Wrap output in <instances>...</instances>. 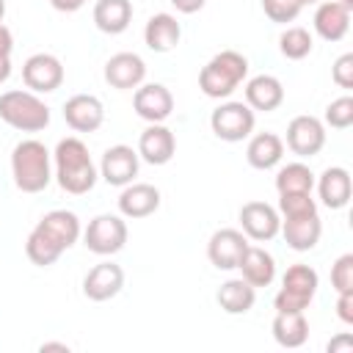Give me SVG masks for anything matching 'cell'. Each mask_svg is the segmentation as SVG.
Segmentation results:
<instances>
[{
	"label": "cell",
	"mask_w": 353,
	"mask_h": 353,
	"mask_svg": "<svg viewBox=\"0 0 353 353\" xmlns=\"http://www.w3.org/2000/svg\"><path fill=\"white\" fill-rule=\"evenodd\" d=\"M80 218L72 210H50L28 234L25 254L33 265L50 268L61 259L63 251H69L80 240Z\"/></svg>",
	"instance_id": "cell-1"
},
{
	"label": "cell",
	"mask_w": 353,
	"mask_h": 353,
	"mask_svg": "<svg viewBox=\"0 0 353 353\" xmlns=\"http://www.w3.org/2000/svg\"><path fill=\"white\" fill-rule=\"evenodd\" d=\"M52 165H55L52 176L58 179L61 190L72 196L88 193L99 179V171L88 154V146L80 138H61L52 152Z\"/></svg>",
	"instance_id": "cell-2"
},
{
	"label": "cell",
	"mask_w": 353,
	"mask_h": 353,
	"mask_svg": "<svg viewBox=\"0 0 353 353\" xmlns=\"http://www.w3.org/2000/svg\"><path fill=\"white\" fill-rule=\"evenodd\" d=\"M11 176L22 193H41L52 182V154L36 141L25 138L11 149Z\"/></svg>",
	"instance_id": "cell-3"
},
{
	"label": "cell",
	"mask_w": 353,
	"mask_h": 353,
	"mask_svg": "<svg viewBox=\"0 0 353 353\" xmlns=\"http://www.w3.org/2000/svg\"><path fill=\"white\" fill-rule=\"evenodd\" d=\"M248 74V58L237 50H221L199 72V88L210 99H226Z\"/></svg>",
	"instance_id": "cell-4"
},
{
	"label": "cell",
	"mask_w": 353,
	"mask_h": 353,
	"mask_svg": "<svg viewBox=\"0 0 353 353\" xmlns=\"http://www.w3.org/2000/svg\"><path fill=\"white\" fill-rule=\"evenodd\" d=\"M0 119L19 132H41L50 124V108L39 99V94L11 88L0 94Z\"/></svg>",
	"instance_id": "cell-5"
},
{
	"label": "cell",
	"mask_w": 353,
	"mask_h": 353,
	"mask_svg": "<svg viewBox=\"0 0 353 353\" xmlns=\"http://www.w3.org/2000/svg\"><path fill=\"white\" fill-rule=\"evenodd\" d=\"M320 287L317 270L309 265H290L287 273L281 276V290L273 298L276 312H306L309 303L314 301Z\"/></svg>",
	"instance_id": "cell-6"
},
{
	"label": "cell",
	"mask_w": 353,
	"mask_h": 353,
	"mask_svg": "<svg viewBox=\"0 0 353 353\" xmlns=\"http://www.w3.org/2000/svg\"><path fill=\"white\" fill-rule=\"evenodd\" d=\"M83 243L97 256L119 254L124 248V243H127V221H124V215L102 212V215L91 218L88 226L83 229Z\"/></svg>",
	"instance_id": "cell-7"
},
{
	"label": "cell",
	"mask_w": 353,
	"mask_h": 353,
	"mask_svg": "<svg viewBox=\"0 0 353 353\" xmlns=\"http://www.w3.org/2000/svg\"><path fill=\"white\" fill-rule=\"evenodd\" d=\"M254 124H256V116H254V110L245 102L229 99V102H221L210 113V127H212L215 138H221L226 143L245 141L254 132Z\"/></svg>",
	"instance_id": "cell-8"
},
{
	"label": "cell",
	"mask_w": 353,
	"mask_h": 353,
	"mask_svg": "<svg viewBox=\"0 0 353 353\" xmlns=\"http://www.w3.org/2000/svg\"><path fill=\"white\" fill-rule=\"evenodd\" d=\"M22 83L33 94H50L63 83V63L52 52H33L22 63Z\"/></svg>",
	"instance_id": "cell-9"
},
{
	"label": "cell",
	"mask_w": 353,
	"mask_h": 353,
	"mask_svg": "<svg viewBox=\"0 0 353 353\" xmlns=\"http://www.w3.org/2000/svg\"><path fill=\"white\" fill-rule=\"evenodd\" d=\"M279 226H281V215L273 204L268 201H245L240 207V232L248 237V240H256V243H268L279 234Z\"/></svg>",
	"instance_id": "cell-10"
},
{
	"label": "cell",
	"mask_w": 353,
	"mask_h": 353,
	"mask_svg": "<svg viewBox=\"0 0 353 353\" xmlns=\"http://www.w3.org/2000/svg\"><path fill=\"white\" fill-rule=\"evenodd\" d=\"M325 146V124L317 116H295L287 124V149L298 157H314Z\"/></svg>",
	"instance_id": "cell-11"
},
{
	"label": "cell",
	"mask_w": 353,
	"mask_h": 353,
	"mask_svg": "<svg viewBox=\"0 0 353 353\" xmlns=\"http://www.w3.org/2000/svg\"><path fill=\"white\" fill-rule=\"evenodd\" d=\"M135 113L149 124H163L174 113V94L163 83H141L132 94Z\"/></svg>",
	"instance_id": "cell-12"
},
{
	"label": "cell",
	"mask_w": 353,
	"mask_h": 353,
	"mask_svg": "<svg viewBox=\"0 0 353 353\" xmlns=\"http://www.w3.org/2000/svg\"><path fill=\"white\" fill-rule=\"evenodd\" d=\"M138 165H141L138 152L127 143H116L105 149L102 163H99V176L113 188H124L138 176Z\"/></svg>",
	"instance_id": "cell-13"
},
{
	"label": "cell",
	"mask_w": 353,
	"mask_h": 353,
	"mask_svg": "<svg viewBox=\"0 0 353 353\" xmlns=\"http://www.w3.org/2000/svg\"><path fill=\"white\" fill-rule=\"evenodd\" d=\"M245 248H248V237L240 229H218L207 240V259L218 270H237Z\"/></svg>",
	"instance_id": "cell-14"
},
{
	"label": "cell",
	"mask_w": 353,
	"mask_h": 353,
	"mask_svg": "<svg viewBox=\"0 0 353 353\" xmlns=\"http://www.w3.org/2000/svg\"><path fill=\"white\" fill-rule=\"evenodd\" d=\"M124 287V270L121 265L105 259L99 265H94L85 276H83V295L94 303H102V301H110L121 292Z\"/></svg>",
	"instance_id": "cell-15"
},
{
	"label": "cell",
	"mask_w": 353,
	"mask_h": 353,
	"mask_svg": "<svg viewBox=\"0 0 353 353\" xmlns=\"http://www.w3.org/2000/svg\"><path fill=\"white\" fill-rule=\"evenodd\" d=\"M146 63L138 52H116L105 63V83L116 91H132L143 83Z\"/></svg>",
	"instance_id": "cell-16"
},
{
	"label": "cell",
	"mask_w": 353,
	"mask_h": 353,
	"mask_svg": "<svg viewBox=\"0 0 353 353\" xmlns=\"http://www.w3.org/2000/svg\"><path fill=\"white\" fill-rule=\"evenodd\" d=\"M63 121L74 132H97L105 121V108L94 94H74L63 102Z\"/></svg>",
	"instance_id": "cell-17"
},
{
	"label": "cell",
	"mask_w": 353,
	"mask_h": 353,
	"mask_svg": "<svg viewBox=\"0 0 353 353\" xmlns=\"http://www.w3.org/2000/svg\"><path fill=\"white\" fill-rule=\"evenodd\" d=\"M160 207V190L149 182H130L119 193V215L138 221L154 215Z\"/></svg>",
	"instance_id": "cell-18"
},
{
	"label": "cell",
	"mask_w": 353,
	"mask_h": 353,
	"mask_svg": "<svg viewBox=\"0 0 353 353\" xmlns=\"http://www.w3.org/2000/svg\"><path fill=\"white\" fill-rule=\"evenodd\" d=\"M138 157L149 165H165L176 152V138L165 124H149L138 138Z\"/></svg>",
	"instance_id": "cell-19"
},
{
	"label": "cell",
	"mask_w": 353,
	"mask_h": 353,
	"mask_svg": "<svg viewBox=\"0 0 353 353\" xmlns=\"http://www.w3.org/2000/svg\"><path fill=\"white\" fill-rule=\"evenodd\" d=\"M279 232L284 234V240H287V245L292 251H312L320 243L323 223H320V215L317 212H312V215H295V218H281Z\"/></svg>",
	"instance_id": "cell-20"
},
{
	"label": "cell",
	"mask_w": 353,
	"mask_h": 353,
	"mask_svg": "<svg viewBox=\"0 0 353 353\" xmlns=\"http://www.w3.org/2000/svg\"><path fill=\"white\" fill-rule=\"evenodd\" d=\"M347 28H350V8H345L336 0L317 3V11H314V33L323 41H339V39H345L347 36Z\"/></svg>",
	"instance_id": "cell-21"
},
{
	"label": "cell",
	"mask_w": 353,
	"mask_h": 353,
	"mask_svg": "<svg viewBox=\"0 0 353 353\" xmlns=\"http://www.w3.org/2000/svg\"><path fill=\"white\" fill-rule=\"evenodd\" d=\"M284 102V85L279 77L273 74H256L245 83V105L256 113H270L276 108H281Z\"/></svg>",
	"instance_id": "cell-22"
},
{
	"label": "cell",
	"mask_w": 353,
	"mask_h": 353,
	"mask_svg": "<svg viewBox=\"0 0 353 353\" xmlns=\"http://www.w3.org/2000/svg\"><path fill=\"white\" fill-rule=\"evenodd\" d=\"M353 193V182H350V171L342 165H331L320 174L317 179V196L328 210H342L347 207Z\"/></svg>",
	"instance_id": "cell-23"
},
{
	"label": "cell",
	"mask_w": 353,
	"mask_h": 353,
	"mask_svg": "<svg viewBox=\"0 0 353 353\" xmlns=\"http://www.w3.org/2000/svg\"><path fill=\"white\" fill-rule=\"evenodd\" d=\"M237 270H240V276H243L251 287L259 290V287L273 284V279H276V259H273V254L265 251L262 245H251V243H248V248H245V254H243Z\"/></svg>",
	"instance_id": "cell-24"
},
{
	"label": "cell",
	"mask_w": 353,
	"mask_h": 353,
	"mask_svg": "<svg viewBox=\"0 0 353 353\" xmlns=\"http://www.w3.org/2000/svg\"><path fill=\"white\" fill-rule=\"evenodd\" d=\"M182 39V25L171 14H154L149 17L143 28V41L152 52H171Z\"/></svg>",
	"instance_id": "cell-25"
},
{
	"label": "cell",
	"mask_w": 353,
	"mask_h": 353,
	"mask_svg": "<svg viewBox=\"0 0 353 353\" xmlns=\"http://www.w3.org/2000/svg\"><path fill=\"white\" fill-rule=\"evenodd\" d=\"M284 157V141L276 132H256L251 135L248 146H245V160L251 168L256 171H268L276 168Z\"/></svg>",
	"instance_id": "cell-26"
},
{
	"label": "cell",
	"mask_w": 353,
	"mask_h": 353,
	"mask_svg": "<svg viewBox=\"0 0 353 353\" xmlns=\"http://www.w3.org/2000/svg\"><path fill=\"white\" fill-rule=\"evenodd\" d=\"M132 22V3L130 0H97L94 3V25L102 33L119 36Z\"/></svg>",
	"instance_id": "cell-27"
},
{
	"label": "cell",
	"mask_w": 353,
	"mask_h": 353,
	"mask_svg": "<svg viewBox=\"0 0 353 353\" xmlns=\"http://www.w3.org/2000/svg\"><path fill=\"white\" fill-rule=\"evenodd\" d=\"M273 339L281 347H301L309 339V320L303 312H276L273 323H270Z\"/></svg>",
	"instance_id": "cell-28"
},
{
	"label": "cell",
	"mask_w": 353,
	"mask_h": 353,
	"mask_svg": "<svg viewBox=\"0 0 353 353\" xmlns=\"http://www.w3.org/2000/svg\"><path fill=\"white\" fill-rule=\"evenodd\" d=\"M215 301L226 314H245V312H251V306L256 301V287H251L243 276L240 279H229V281H223L218 287Z\"/></svg>",
	"instance_id": "cell-29"
},
{
	"label": "cell",
	"mask_w": 353,
	"mask_h": 353,
	"mask_svg": "<svg viewBox=\"0 0 353 353\" xmlns=\"http://www.w3.org/2000/svg\"><path fill=\"white\" fill-rule=\"evenodd\" d=\"M314 174L306 163H287L276 171V190L279 193H312Z\"/></svg>",
	"instance_id": "cell-30"
},
{
	"label": "cell",
	"mask_w": 353,
	"mask_h": 353,
	"mask_svg": "<svg viewBox=\"0 0 353 353\" xmlns=\"http://www.w3.org/2000/svg\"><path fill=\"white\" fill-rule=\"evenodd\" d=\"M312 47H314V39H312V33H309L306 28H301V25H292V28H287V30L279 36V50H281V55H284L287 61H303V58L312 52Z\"/></svg>",
	"instance_id": "cell-31"
},
{
	"label": "cell",
	"mask_w": 353,
	"mask_h": 353,
	"mask_svg": "<svg viewBox=\"0 0 353 353\" xmlns=\"http://www.w3.org/2000/svg\"><path fill=\"white\" fill-rule=\"evenodd\" d=\"M279 215L281 218H295V215H312L317 212V201L312 193H279Z\"/></svg>",
	"instance_id": "cell-32"
},
{
	"label": "cell",
	"mask_w": 353,
	"mask_h": 353,
	"mask_svg": "<svg viewBox=\"0 0 353 353\" xmlns=\"http://www.w3.org/2000/svg\"><path fill=\"white\" fill-rule=\"evenodd\" d=\"M301 0H262V11L270 22L276 25H287L301 14Z\"/></svg>",
	"instance_id": "cell-33"
},
{
	"label": "cell",
	"mask_w": 353,
	"mask_h": 353,
	"mask_svg": "<svg viewBox=\"0 0 353 353\" xmlns=\"http://www.w3.org/2000/svg\"><path fill=\"white\" fill-rule=\"evenodd\" d=\"M325 124L334 130H347L353 124V97H339L325 108Z\"/></svg>",
	"instance_id": "cell-34"
},
{
	"label": "cell",
	"mask_w": 353,
	"mask_h": 353,
	"mask_svg": "<svg viewBox=\"0 0 353 353\" xmlns=\"http://www.w3.org/2000/svg\"><path fill=\"white\" fill-rule=\"evenodd\" d=\"M331 287L336 292L353 290V254L336 256V262L331 265Z\"/></svg>",
	"instance_id": "cell-35"
},
{
	"label": "cell",
	"mask_w": 353,
	"mask_h": 353,
	"mask_svg": "<svg viewBox=\"0 0 353 353\" xmlns=\"http://www.w3.org/2000/svg\"><path fill=\"white\" fill-rule=\"evenodd\" d=\"M331 77L339 88H353V52H345L334 61L331 66Z\"/></svg>",
	"instance_id": "cell-36"
},
{
	"label": "cell",
	"mask_w": 353,
	"mask_h": 353,
	"mask_svg": "<svg viewBox=\"0 0 353 353\" xmlns=\"http://www.w3.org/2000/svg\"><path fill=\"white\" fill-rule=\"evenodd\" d=\"M336 317L345 325H353V290L336 292Z\"/></svg>",
	"instance_id": "cell-37"
},
{
	"label": "cell",
	"mask_w": 353,
	"mask_h": 353,
	"mask_svg": "<svg viewBox=\"0 0 353 353\" xmlns=\"http://www.w3.org/2000/svg\"><path fill=\"white\" fill-rule=\"evenodd\" d=\"M350 350H353V336L347 331L328 342V353H350Z\"/></svg>",
	"instance_id": "cell-38"
},
{
	"label": "cell",
	"mask_w": 353,
	"mask_h": 353,
	"mask_svg": "<svg viewBox=\"0 0 353 353\" xmlns=\"http://www.w3.org/2000/svg\"><path fill=\"white\" fill-rule=\"evenodd\" d=\"M85 3H88V0H50V6H52L55 11H61V14H74V11H80Z\"/></svg>",
	"instance_id": "cell-39"
},
{
	"label": "cell",
	"mask_w": 353,
	"mask_h": 353,
	"mask_svg": "<svg viewBox=\"0 0 353 353\" xmlns=\"http://www.w3.org/2000/svg\"><path fill=\"white\" fill-rule=\"evenodd\" d=\"M11 50H14V36H11V30L0 22V58H11Z\"/></svg>",
	"instance_id": "cell-40"
},
{
	"label": "cell",
	"mask_w": 353,
	"mask_h": 353,
	"mask_svg": "<svg viewBox=\"0 0 353 353\" xmlns=\"http://www.w3.org/2000/svg\"><path fill=\"white\" fill-rule=\"evenodd\" d=\"M207 0H171V6L179 11V14H196L204 8Z\"/></svg>",
	"instance_id": "cell-41"
},
{
	"label": "cell",
	"mask_w": 353,
	"mask_h": 353,
	"mask_svg": "<svg viewBox=\"0 0 353 353\" xmlns=\"http://www.w3.org/2000/svg\"><path fill=\"white\" fill-rule=\"evenodd\" d=\"M39 350H41V353H47V350H63V353H69V345H66V342H41Z\"/></svg>",
	"instance_id": "cell-42"
},
{
	"label": "cell",
	"mask_w": 353,
	"mask_h": 353,
	"mask_svg": "<svg viewBox=\"0 0 353 353\" xmlns=\"http://www.w3.org/2000/svg\"><path fill=\"white\" fill-rule=\"evenodd\" d=\"M11 77V58H0V85Z\"/></svg>",
	"instance_id": "cell-43"
},
{
	"label": "cell",
	"mask_w": 353,
	"mask_h": 353,
	"mask_svg": "<svg viewBox=\"0 0 353 353\" xmlns=\"http://www.w3.org/2000/svg\"><path fill=\"white\" fill-rule=\"evenodd\" d=\"M336 3H342L345 8H350V11H353V0H336Z\"/></svg>",
	"instance_id": "cell-44"
},
{
	"label": "cell",
	"mask_w": 353,
	"mask_h": 353,
	"mask_svg": "<svg viewBox=\"0 0 353 353\" xmlns=\"http://www.w3.org/2000/svg\"><path fill=\"white\" fill-rule=\"evenodd\" d=\"M317 3H323V0H301V6H317Z\"/></svg>",
	"instance_id": "cell-45"
},
{
	"label": "cell",
	"mask_w": 353,
	"mask_h": 353,
	"mask_svg": "<svg viewBox=\"0 0 353 353\" xmlns=\"http://www.w3.org/2000/svg\"><path fill=\"white\" fill-rule=\"evenodd\" d=\"M3 17H6V0H0V22H3Z\"/></svg>",
	"instance_id": "cell-46"
}]
</instances>
